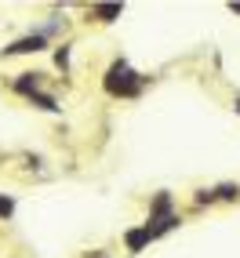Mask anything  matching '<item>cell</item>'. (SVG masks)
<instances>
[{"label": "cell", "instance_id": "obj_1", "mask_svg": "<svg viewBox=\"0 0 240 258\" xmlns=\"http://www.w3.org/2000/svg\"><path fill=\"white\" fill-rule=\"evenodd\" d=\"M106 91L109 95H120V98H131L142 91V77L131 70L128 62H113L109 73H106Z\"/></svg>", "mask_w": 240, "mask_h": 258}, {"label": "cell", "instance_id": "obj_2", "mask_svg": "<svg viewBox=\"0 0 240 258\" xmlns=\"http://www.w3.org/2000/svg\"><path fill=\"white\" fill-rule=\"evenodd\" d=\"M47 40V33H33V37H22V40H15L11 47H4L8 55H26V51H40Z\"/></svg>", "mask_w": 240, "mask_h": 258}, {"label": "cell", "instance_id": "obj_3", "mask_svg": "<svg viewBox=\"0 0 240 258\" xmlns=\"http://www.w3.org/2000/svg\"><path fill=\"white\" fill-rule=\"evenodd\" d=\"M37 88H40V73H22V80H15L19 95H37Z\"/></svg>", "mask_w": 240, "mask_h": 258}, {"label": "cell", "instance_id": "obj_4", "mask_svg": "<svg viewBox=\"0 0 240 258\" xmlns=\"http://www.w3.org/2000/svg\"><path fill=\"white\" fill-rule=\"evenodd\" d=\"M91 15L98 22H113L116 15H120V4H98V8H91Z\"/></svg>", "mask_w": 240, "mask_h": 258}, {"label": "cell", "instance_id": "obj_5", "mask_svg": "<svg viewBox=\"0 0 240 258\" xmlns=\"http://www.w3.org/2000/svg\"><path fill=\"white\" fill-rule=\"evenodd\" d=\"M149 240H153V236H149L146 229H131V233H128V247H131V251H142Z\"/></svg>", "mask_w": 240, "mask_h": 258}, {"label": "cell", "instance_id": "obj_6", "mask_svg": "<svg viewBox=\"0 0 240 258\" xmlns=\"http://www.w3.org/2000/svg\"><path fill=\"white\" fill-rule=\"evenodd\" d=\"M33 102H37L40 109H47V113H55V109H58V102L51 98V95H33Z\"/></svg>", "mask_w": 240, "mask_h": 258}, {"label": "cell", "instance_id": "obj_7", "mask_svg": "<svg viewBox=\"0 0 240 258\" xmlns=\"http://www.w3.org/2000/svg\"><path fill=\"white\" fill-rule=\"evenodd\" d=\"M11 211H15V200L11 197H0V218H8Z\"/></svg>", "mask_w": 240, "mask_h": 258}, {"label": "cell", "instance_id": "obj_8", "mask_svg": "<svg viewBox=\"0 0 240 258\" xmlns=\"http://www.w3.org/2000/svg\"><path fill=\"white\" fill-rule=\"evenodd\" d=\"M55 62L66 70V66H70V47H58V51H55Z\"/></svg>", "mask_w": 240, "mask_h": 258}, {"label": "cell", "instance_id": "obj_9", "mask_svg": "<svg viewBox=\"0 0 240 258\" xmlns=\"http://www.w3.org/2000/svg\"><path fill=\"white\" fill-rule=\"evenodd\" d=\"M236 109H240V102H236Z\"/></svg>", "mask_w": 240, "mask_h": 258}]
</instances>
